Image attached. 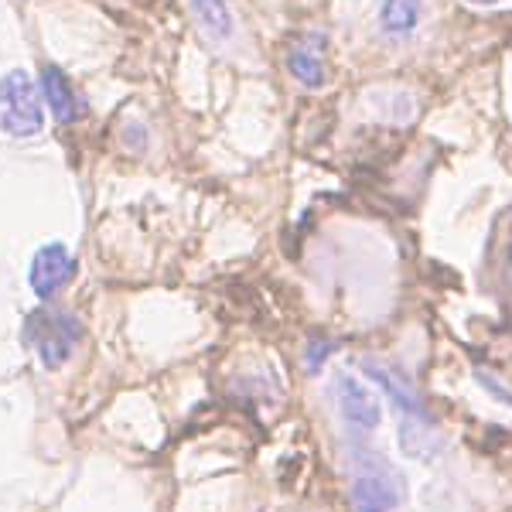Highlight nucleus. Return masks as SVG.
Here are the masks:
<instances>
[{
    "label": "nucleus",
    "mask_w": 512,
    "mask_h": 512,
    "mask_svg": "<svg viewBox=\"0 0 512 512\" xmlns=\"http://www.w3.org/2000/svg\"><path fill=\"white\" fill-rule=\"evenodd\" d=\"M437 448H441V441H437L431 420L403 414V420H400V451L407 454V458L427 461V458H434Z\"/></svg>",
    "instance_id": "6e6552de"
},
{
    "label": "nucleus",
    "mask_w": 512,
    "mask_h": 512,
    "mask_svg": "<svg viewBox=\"0 0 512 512\" xmlns=\"http://www.w3.org/2000/svg\"><path fill=\"white\" fill-rule=\"evenodd\" d=\"M338 407H342V417L355 427H369V431H373L379 420H383V410H379L376 396L349 376L338 383Z\"/></svg>",
    "instance_id": "39448f33"
},
{
    "label": "nucleus",
    "mask_w": 512,
    "mask_h": 512,
    "mask_svg": "<svg viewBox=\"0 0 512 512\" xmlns=\"http://www.w3.org/2000/svg\"><path fill=\"white\" fill-rule=\"evenodd\" d=\"M420 21V0H383V11H379V24H383L386 35L400 38L410 35Z\"/></svg>",
    "instance_id": "9b49d317"
},
{
    "label": "nucleus",
    "mask_w": 512,
    "mask_h": 512,
    "mask_svg": "<svg viewBox=\"0 0 512 512\" xmlns=\"http://www.w3.org/2000/svg\"><path fill=\"white\" fill-rule=\"evenodd\" d=\"M35 352L41 355L48 369H59L69 359L72 345L79 342V321L62 311H35L28 318V332H24Z\"/></svg>",
    "instance_id": "f03ea898"
},
{
    "label": "nucleus",
    "mask_w": 512,
    "mask_h": 512,
    "mask_svg": "<svg viewBox=\"0 0 512 512\" xmlns=\"http://www.w3.org/2000/svg\"><path fill=\"white\" fill-rule=\"evenodd\" d=\"M468 4H482V7H492V4H499V0H468Z\"/></svg>",
    "instance_id": "ddd939ff"
},
{
    "label": "nucleus",
    "mask_w": 512,
    "mask_h": 512,
    "mask_svg": "<svg viewBox=\"0 0 512 512\" xmlns=\"http://www.w3.org/2000/svg\"><path fill=\"white\" fill-rule=\"evenodd\" d=\"M287 65H291V76L304 86L318 89L325 86V38L321 35H308L304 41H297L287 55Z\"/></svg>",
    "instance_id": "20e7f679"
},
{
    "label": "nucleus",
    "mask_w": 512,
    "mask_h": 512,
    "mask_svg": "<svg viewBox=\"0 0 512 512\" xmlns=\"http://www.w3.org/2000/svg\"><path fill=\"white\" fill-rule=\"evenodd\" d=\"M76 274V260L65 250L62 243H48L31 256V270H28V284L41 301H48L52 294H59L65 284Z\"/></svg>",
    "instance_id": "7ed1b4c3"
},
{
    "label": "nucleus",
    "mask_w": 512,
    "mask_h": 512,
    "mask_svg": "<svg viewBox=\"0 0 512 512\" xmlns=\"http://www.w3.org/2000/svg\"><path fill=\"white\" fill-rule=\"evenodd\" d=\"M366 376L373 379V383H379V390H383L396 403V410H403V414H410V417H427L417 396L410 393L407 386H403L393 373H386L383 366H376V362H366Z\"/></svg>",
    "instance_id": "1a4fd4ad"
},
{
    "label": "nucleus",
    "mask_w": 512,
    "mask_h": 512,
    "mask_svg": "<svg viewBox=\"0 0 512 512\" xmlns=\"http://www.w3.org/2000/svg\"><path fill=\"white\" fill-rule=\"evenodd\" d=\"M352 502L355 509H383L390 512L396 502H400V495H396V482L390 478V472H369V475H359L352 485Z\"/></svg>",
    "instance_id": "0eeeda50"
},
{
    "label": "nucleus",
    "mask_w": 512,
    "mask_h": 512,
    "mask_svg": "<svg viewBox=\"0 0 512 512\" xmlns=\"http://www.w3.org/2000/svg\"><path fill=\"white\" fill-rule=\"evenodd\" d=\"M41 93H45L48 106H52L59 123H76L82 113H86V106H82V99L76 96L72 82L65 79V72H59L55 65H48V69L41 72Z\"/></svg>",
    "instance_id": "423d86ee"
},
{
    "label": "nucleus",
    "mask_w": 512,
    "mask_h": 512,
    "mask_svg": "<svg viewBox=\"0 0 512 512\" xmlns=\"http://www.w3.org/2000/svg\"><path fill=\"white\" fill-rule=\"evenodd\" d=\"M355 512H383V509H355Z\"/></svg>",
    "instance_id": "4468645a"
},
{
    "label": "nucleus",
    "mask_w": 512,
    "mask_h": 512,
    "mask_svg": "<svg viewBox=\"0 0 512 512\" xmlns=\"http://www.w3.org/2000/svg\"><path fill=\"white\" fill-rule=\"evenodd\" d=\"M328 352H335V345L328 342V338H315V342L308 345V373H318L321 362L328 359Z\"/></svg>",
    "instance_id": "f8f14e48"
},
{
    "label": "nucleus",
    "mask_w": 512,
    "mask_h": 512,
    "mask_svg": "<svg viewBox=\"0 0 512 512\" xmlns=\"http://www.w3.org/2000/svg\"><path fill=\"white\" fill-rule=\"evenodd\" d=\"M192 11L209 38L216 41L233 38V14H229L226 0H192Z\"/></svg>",
    "instance_id": "9d476101"
},
{
    "label": "nucleus",
    "mask_w": 512,
    "mask_h": 512,
    "mask_svg": "<svg viewBox=\"0 0 512 512\" xmlns=\"http://www.w3.org/2000/svg\"><path fill=\"white\" fill-rule=\"evenodd\" d=\"M45 127L38 86L28 72H7L0 79V130L11 137H31Z\"/></svg>",
    "instance_id": "f257e3e1"
}]
</instances>
